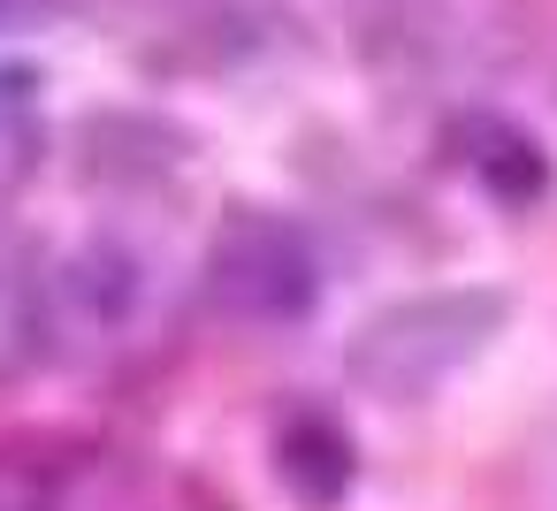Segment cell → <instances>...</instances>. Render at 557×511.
Listing matches in <instances>:
<instances>
[{
    "label": "cell",
    "mask_w": 557,
    "mask_h": 511,
    "mask_svg": "<svg viewBox=\"0 0 557 511\" xmlns=\"http://www.w3.org/2000/svg\"><path fill=\"white\" fill-rule=\"evenodd\" d=\"M275 481H283V496H298L306 511H336V503L351 496V481H359V450H351V435H344L329 412H298V420H283V435H275Z\"/></svg>",
    "instance_id": "cell-4"
},
{
    "label": "cell",
    "mask_w": 557,
    "mask_h": 511,
    "mask_svg": "<svg viewBox=\"0 0 557 511\" xmlns=\"http://www.w3.org/2000/svg\"><path fill=\"white\" fill-rule=\"evenodd\" d=\"M450 153H458V169H466L488 199H504V207H534V199L549 191V153H542L519 123H504V115H466V123L450 130Z\"/></svg>",
    "instance_id": "cell-3"
},
{
    "label": "cell",
    "mask_w": 557,
    "mask_h": 511,
    "mask_svg": "<svg viewBox=\"0 0 557 511\" xmlns=\"http://www.w3.org/2000/svg\"><path fill=\"white\" fill-rule=\"evenodd\" d=\"M207 298L245 328H298L321 306V260L298 222L268 207H230L207 245Z\"/></svg>",
    "instance_id": "cell-2"
},
{
    "label": "cell",
    "mask_w": 557,
    "mask_h": 511,
    "mask_svg": "<svg viewBox=\"0 0 557 511\" xmlns=\"http://www.w3.org/2000/svg\"><path fill=\"white\" fill-rule=\"evenodd\" d=\"M138 290H146V275H138V260L123 252V245H85V252H70L62 260V275H54V298L70 306V321L77 328H92V336H108V328H123L131 313H138Z\"/></svg>",
    "instance_id": "cell-5"
},
{
    "label": "cell",
    "mask_w": 557,
    "mask_h": 511,
    "mask_svg": "<svg viewBox=\"0 0 557 511\" xmlns=\"http://www.w3.org/2000/svg\"><path fill=\"white\" fill-rule=\"evenodd\" d=\"M0 511H62V473H47L39 458L0 450Z\"/></svg>",
    "instance_id": "cell-7"
},
{
    "label": "cell",
    "mask_w": 557,
    "mask_h": 511,
    "mask_svg": "<svg viewBox=\"0 0 557 511\" xmlns=\"http://www.w3.org/2000/svg\"><path fill=\"white\" fill-rule=\"evenodd\" d=\"M39 77L32 70H0V191L9 184H24L32 169H39Z\"/></svg>",
    "instance_id": "cell-6"
},
{
    "label": "cell",
    "mask_w": 557,
    "mask_h": 511,
    "mask_svg": "<svg viewBox=\"0 0 557 511\" xmlns=\"http://www.w3.org/2000/svg\"><path fill=\"white\" fill-rule=\"evenodd\" d=\"M9 9H16V0H0V16H9Z\"/></svg>",
    "instance_id": "cell-8"
},
{
    "label": "cell",
    "mask_w": 557,
    "mask_h": 511,
    "mask_svg": "<svg viewBox=\"0 0 557 511\" xmlns=\"http://www.w3.org/2000/svg\"><path fill=\"white\" fill-rule=\"evenodd\" d=\"M504 321H511V290H496V283L412 290L359 321V336L344 344V374H351V389H367L382 404H420L458 366H473L504 336Z\"/></svg>",
    "instance_id": "cell-1"
}]
</instances>
